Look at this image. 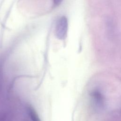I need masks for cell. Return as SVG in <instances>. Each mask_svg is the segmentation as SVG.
<instances>
[{
  "label": "cell",
  "mask_w": 121,
  "mask_h": 121,
  "mask_svg": "<svg viewBox=\"0 0 121 121\" xmlns=\"http://www.w3.org/2000/svg\"><path fill=\"white\" fill-rule=\"evenodd\" d=\"M91 102L95 109L97 111L103 110L105 106V98L101 91L95 89L91 91L90 94Z\"/></svg>",
  "instance_id": "6da1fadb"
},
{
  "label": "cell",
  "mask_w": 121,
  "mask_h": 121,
  "mask_svg": "<svg viewBox=\"0 0 121 121\" xmlns=\"http://www.w3.org/2000/svg\"><path fill=\"white\" fill-rule=\"evenodd\" d=\"M68 28V19L66 17L62 16L58 19L56 24L55 34L57 38L60 40L64 39L67 36Z\"/></svg>",
  "instance_id": "7a4b0ae2"
},
{
  "label": "cell",
  "mask_w": 121,
  "mask_h": 121,
  "mask_svg": "<svg viewBox=\"0 0 121 121\" xmlns=\"http://www.w3.org/2000/svg\"><path fill=\"white\" fill-rule=\"evenodd\" d=\"M27 110L31 121H41L38 115L32 107H28Z\"/></svg>",
  "instance_id": "3957f363"
},
{
  "label": "cell",
  "mask_w": 121,
  "mask_h": 121,
  "mask_svg": "<svg viewBox=\"0 0 121 121\" xmlns=\"http://www.w3.org/2000/svg\"><path fill=\"white\" fill-rule=\"evenodd\" d=\"M62 0H53V4L55 6H59L61 3Z\"/></svg>",
  "instance_id": "277c9868"
}]
</instances>
